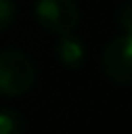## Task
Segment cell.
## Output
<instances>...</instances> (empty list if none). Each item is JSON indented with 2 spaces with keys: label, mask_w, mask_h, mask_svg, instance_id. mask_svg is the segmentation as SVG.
I'll return each mask as SVG.
<instances>
[{
  "label": "cell",
  "mask_w": 132,
  "mask_h": 134,
  "mask_svg": "<svg viewBox=\"0 0 132 134\" xmlns=\"http://www.w3.org/2000/svg\"><path fill=\"white\" fill-rule=\"evenodd\" d=\"M35 64L25 53L16 49L0 51V95L18 97L35 84Z\"/></svg>",
  "instance_id": "obj_1"
},
{
  "label": "cell",
  "mask_w": 132,
  "mask_h": 134,
  "mask_svg": "<svg viewBox=\"0 0 132 134\" xmlns=\"http://www.w3.org/2000/svg\"><path fill=\"white\" fill-rule=\"evenodd\" d=\"M103 72L113 84L130 86L132 84V37L122 33L111 41L103 51L101 58Z\"/></svg>",
  "instance_id": "obj_3"
},
{
  "label": "cell",
  "mask_w": 132,
  "mask_h": 134,
  "mask_svg": "<svg viewBox=\"0 0 132 134\" xmlns=\"http://www.w3.org/2000/svg\"><path fill=\"white\" fill-rule=\"evenodd\" d=\"M0 134H25V121L16 109H0Z\"/></svg>",
  "instance_id": "obj_5"
},
{
  "label": "cell",
  "mask_w": 132,
  "mask_h": 134,
  "mask_svg": "<svg viewBox=\"0 0 132 134\" xmlns=\"http://www.w3.org/2000/svg\"><path fill=\"white\" fill-rule=\"evenodd\" d=\"M115 18H117L119 27L122 29V33H132V6L128 0L120 2V6L115 12Z\"/></svg>",
  "instance_id": "obj_6"
},
{
  "label": "cell",
  "mask_w": 132,
  "mask_h": 134,
  "mask_svg": "<svg viewBox=\"0 0 132 134\" xmlns=\"http://www.w3.org/2000/svg\"><path fill=\"white\" fill-rule=\"evenodd\" d=\"M56 37H58V43L54 47V53H56V58L60 60V64L68 70H80L85 60V47L82 43V39L76 37L72 31Z\"/></svg>",
  "instance_id": "obj_4"
},
{
  "label": "cell",
  "mask_w": 132,
  "mask_h": 134,
  "mask_svg": "<svg viewBox=\"0 0 132 134\" xmlns=\"http://www.w3.org/2000/svg\"><path fill=\"white\" fill-rule=\"evenodd\" d=\"M33 14L37 24L53 35L70 33L80 21V10L74 0H35Z\"/></svg>",
  "instance_id": "obj_2"
},
{
  "label": "cell",
  "mask_w": 132,
  "mask_h": 134,
  "mask_svg": "<svg viewBox=\"0 0 132 134\" xmlns=\"http://www.w3.org/2000/svg\"><path fill=\"white\" fill-rule=\"evenodd\" d=\"M16 20V4L14 0H0V31L8 29Z\"/></svg>",
  "instance_id": "obj_7"
}]
</instances>
